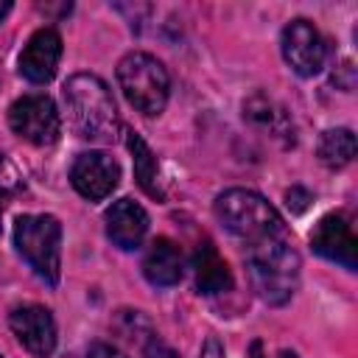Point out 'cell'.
Here are the masks:
<instances>
[{"label":"cell","mask_w":358,"mask_h":358,"mask_svg":"<svg viewBox=\"0 0 358 358\" xmlns=\"http://www.w3.org/2000/svg\"><path fill=\"white\" fill-rule=\"evenodd\" d=\"M70 123L81 140L109 145L120 134V117L109 87L92 73H76L64 81Z\"/></svg>","instance_id":"1"},{"label":"cell","mask_w":358,"mask_h":358,"mask_svg":"<svg viewBox=\"0 0 358 358\" xmlns=\"http://www.w3.org/2000/svg\"><path fill=\"white\" fill-rule=\"evenodd\" d=\"M299 255L285 235L246 246V271L252 291L266 305H285L299 285Z\"/></svg>","instance_id":"2"},{"label":"cell","mask_w":358,"mask_h":358,"mask_svg":"<svg viewBox=\"0 0 358 358\" xmlns=\"http://www.w3.org/2000/svg\"><path fill=\"white\" fill-rule=\"evenodd\" d=\"M215 218L224 224L227 232L241 238L246 246L266 241V238L285 235V224L280 213L260 193L246 190V187L224 190L215 199Z\"/></svg>","instance_id":"3"},{"label":"cell","mask_w":358,"mask_h":358,"mask_svg":"<svg viewBox=\"0 0 358 358\" xmlns=\"http://www.w3.org/2000/svg\"><path fill=\"white\" fill-rule=\"evenodd\" d=\"M14 246L22 260L48 285L59 282L62 274V224L56 215L36 213L14 221Z\"/></svg>","instance_id":"4"},{"label":"cell","mask_w":358,"mask_h":358,"mask_svg":"<svg viewBox=\"0 0 358 358\" xmlns=\"http://www.w3.org/2000/svg\"><path fill=\"white\" fill-rule=\"evenodd\" d=\"M117 84L126 95V101L143 112L145 117H154L165 109L171 78L165 64L143 50H131L117 62Z\"/></svg>","instance_id":"5"},{"label":"cell","mask_w":358,"mask_h":358,"mask_svg":"<svg viewBox=\"0 0 358 358\" xmlns=\"http://www.w3.org/2000/svg\"><path fill=\"white\" fill-rule=\"evenodd\" d=\"M8 126L17 137H22L34 145H50L59 140L62 117H59L56 103L48 95L34 92V95L17 98L8 106Z\"/></svg>","instance_id":"6"},{"label":"cell","mask_w":358,"mask_h":358,"mask_svg":"<svg viewBox=\"0 0 358 358\" xmlns=\"http://www.w3.org/2000/svg\"><path fill=\"white\" fill-rule=\"evenodd\" d=\"M280 48H282V59L288 62V67L302 78H313L324 67L327 48H324L319 28L310 20H302V17L291 20L282 28Z\"/></svg>","instance_id":"7"},{"label":"cell","mask_w":358,"mask_h":358,"mask_svg":"<svg viewBox=\"0 0 358 358\" xmlns=\"http://www.w3.org/2000/svg\"><path fill=\"white\" fill-rule=\"evenodd\" d=\"M70 182L78 196H84L90 201H101L117 187L120 165L103 151H84L73 159Z\"/></svg>","instance_id":"8"},{"label":"cell","mask_w":358,"mask_h":358,"mask_svg":"<svg viewBox=\"0 0 358 358\" xmlns=\"http://www.w3.org/2000/svg\"><path fill=\"white\" fill-rule=\"evenodd\" d=\"M310 246L324 260H333L350 271H355V266H358V241H355L352 224L344 213L324 215L316 224V229L310 232Z\"/></svg>","instance_id":"9"},{"label":"cell","mask_w":358,"mask_h":358,"mask_svg":"<svg viewBox=\"0 0 358 358\" xmlns=\"http://www.w3.org/2000/svg\"><path fill=\"white\" fill-rule=\"evenodd\" d=\"M8 327L34 358H48L56 350V322L42 305H17L8 313Z\"/></svg>","instance_id":"10"},{"label":"cell","mask_w":358,"mask_h":358,"mask_svg":"<svg viewBox=\"0 0 358 358\" xmlns=\"http://www.w3.org/2000/svg\"><path fill=\"white\" fill-rule=\"evenodd\" d=\"M62 59V36L56 28H39L28 36L22 53H20V76L31 84H48L56 76Z\"/></svg>","instance_id":"11"},{"label":"cell","mask_w":358,"mask_h":358,"mask_svg":"<svg viewBox=\"0 0 358 358\" xmlns=\"http://www.w3.org/2000/svg\"><path fill=\"white\" fill-rule=\"evenodd\" d=\"M103 224H106L109 241L117 249L131 252V249H137L143 243V238L148 232V213L134 199H117L103 213Z\"/></svg>","instance_id":"12"},{"label":"cell","mask_w":358,"mask_h":358,"mask_svg":"<svg viewBox=\"0 0 358 358\" xmlns=\"http://www.w3.org/2000/svg\"><path fill=\"white\" fill-rule=\"evenodd\" d=\"M182 271H185V257H182V249L168 241V238H157L145 257H143V274L151 285L157 288H168V285H176L182 280Z\"/></svg>","instance_id":"13"},{"label":"cell","mask_w":358,"mask_h":358,"mask_svg":"<svg viewBox=\"0 0 358 358\" xmlns=\"http://www.w3.org/2000/svg\"><path fill=\"white\" fill-rule=\"evenodd\" d=\"M193 274H196V288L204 296H215L232 288V271L213 243H199L193 257Z\"/></svg>","instance_id":"14"},{"label":"cell","mask_w":358,"mask_h":358,"mask_svg":"<svg viewBox=\"0 0 358 358\" xmlns=\"http://www.w3.org/2000/svg\"><path fill=\"white\" fill-rule=\"evenodd\" d=\"M316 154H319L322 165H327L330 171H338V168L350 165L355 157V134L350 129H327L319 137Z\"/></svg>","instance_id":"15"},{"label":"cell","mask_w":358,"mask_h":358,"mask_svg":"<svg viewBox=\"0 0 358 358\" xmlns=\"http://www.w3.org/2000/svg\"><path fill=\"white\" fill-rule=\"evenodd\" d=\"M129 151L134 159V179L137 185L151 196V199H162V187L157 182V157L151 154V148L145 145V140L134 131H129Z\"/></svg>","instance_id":"16"},{"label":"cell","mask_w":358,"mask_h":358,"mask_svg":"<svg viewBox=\"0 0 358 358\" xmlns=\"http://www.w3.org/2000/svg\"><path fill=\"white\" fill-rule=\"evenodd\" d=\"M243 115H246L252 123L268 126V129H274V131H277V123L285 120V117L274 109V103H271L268 98H263V95H252V98L243 103Z\"/></svg>","instance_id":"17"},{"label":"cell","mask_w":358,"mask_h":358,"mask_svg":"<svg viewBox=\"0 0 358 358\" xmlns=\"http://www.w3.org/2000/svg\"><path fill=\"white\" fill-rule=\"evenodd\" d=\"M143 358H179V352L171 344H165L159 336H151L143 347Z\"/></svg>","instance_id":"18"},{"label":"cell","mask_w":358,"mask_h":358,"mask_svg":"<svg viewBox=\"0 0 358 358\" xmlns=\"http://www.w3.org/2000/svg\"><path fill=\"white\" fill-rule=\"evenodd\" d=\"M87 358H126L115 344H106V341H95V344H90V350H87Z\"/></svg>","instance_id":"19"},{"label":"cell","mask_w":358,"mask_h":358,"mask_svg":"<svg viewBox=\"0 0 358 358\" xmlns=\"http://www.w3.org/2000/svg\"><path fill=\"white\" fill-rule=\"evenodd\" d=\"M285 201H288V207H291L294 213H302V210L308 207L310 196H308V190H302V187H291V190L285 193Z\"/></svg>","instance_id":"20"},{"label":"cell","mask_w":358,"mask_h":358,"mask_svg":"<svg viewBox=\"0 0 358 358\" xmlns=\"http://www.w3.org/2000/svg\"><path fill=\"white\" fill-rule=\"evenodd\" d=\"M199 358H224V344H221L215 336H207V341L201 344Z\"/></svg>","instance_id":"21"},{"label":"cell","mask_w":358,"mask_h":358,"mask_svg":"<svg viewBox=\"0 0 358 358\" xmlns=\"http://www.w3.org/2000/svg\"><path fill=\"white\" fill-rule=\"evenodd\" d=\"M246 358H266V355H263V344H260V341H252Z\"/></svg>","instance_id":"22"},{"label":"cell","mask_w":358,"mask_h":358,"mask_svg":"<svg viewBox=\"0 0 358 358\" xmlns=\"http://www.w3.org/2000/svg\"><path fill=\"white\" fill-rule=\"evenodd\" d=\"M8 11H11V3H8V0H0V20H3Z\"/></svg>","instance_id":"23"},{"label":"cell","mask_w":358,"mask_h":358,"mask_svg":"<svg viewBox=\"0 0 358 358\" xmlns=\"http://www.w3.org/2000/svg\"><path fill=\"white\" fill-rule=\"evenodd\" d=\"M280 358H296L294 352H280Z\"/></svg>","instance_id":"24"},{"label":"cell","mask_w":358,"mask_h":358,"mask_svg":"<svg viewBox=\"0 0 358 358\" xmlns=\"http://www.w3.org/2000/svg\"><path fill=\"white\" fill-rule=\"evenodd\" d=\"M0 358H3V355H0Z\"/></svg>","instance_id":"25"}]
</instances>
